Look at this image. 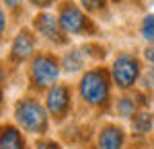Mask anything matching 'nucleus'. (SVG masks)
Segmentation results:
<instances>
[{
  "mask_svg": "<svg viewBox=\"0 0 154 149\" xmlns=\"http://www.w3.org/2000/svg\"><path fill=\"white\" fill-rule=\"evenodd\" d=\"M14 116L17 123L23 127L27 133H45L48 129V112L41 104L33 98H23L14 106Z\"/></svg>",
  "mask_w": 154,
  "mask_h": 149,
  "instance_id": "nucleus-1",
  "label": "nucleus"
},
{
  "mask_svg": "<svg viewBox=\"0 0 154 149\" xmlns=\"http://www.w3.org/2000/svg\"><path fill=\"white\" fill-rule=\"evenodd\" d=\"M80 96L86 104H105L109 98V78L103 69H91L80 80Z\"/></svg>",
  "mask_w": 154,
  "mask_h": 149,
  "instance_id": "nucleus-2",
  "label": "nucleus"
},
{
  "mask_svg": "<svg viewBox=\"0 0 154 149\" xmlns=\"http://www.w3.org/2000/svg\"><path fill=\"white\" fill-rule=\"evenodd\" d=\"M60 76V66L58 59L49 53H39L33 61H31V82L37 88H48L54 86V82Z\"/></svg>",
  "mask_w": 154,
  "mask_h": 149,
  "instance_id": "nucleus-3",
  "label": "nucleus"
},
{
  "mask_svg": "<svg viewBox=\"0 0 154 149\" xmlns=\"http://www.w3.org/2000/svg\"><path fill=\"white\" fill-rule=\"evenodd\" d=\"M111 76L115 86H119L121 90H128L131 88L138 78H140V61L134 57L131 53H121L115 61H113V68H111Z\"/></svg>",
  "mask_w": 154,
  "mask_h": 149,
  "instance_id": "nucleus-4",
  "label": "nucleus"
},
{
  "mask_svg": "<svg viewBox=\"0 0 154 149\" xmlns=\"http://www.w3.org/2000/svg\"><path fill=\"white\" fill-rule=\"evenodd\" d=\"M58 19H60V23H62V27H64L66 33L78 35V33H84V31L88 29V19H86L84 12L80 10L76 4H72V2L62 4Z\"/></svg>",
  "mask_w": 154,
  "mask_h": 149,
  "instance_id": "nucleus-5",
  "label": "nucleus"
},
{
  "mask_svg": "<svg viewBox=\"0 0 154 149\" xmlns=\"http://www.w3.org/2000/svg\"><path fill=\"white\" fill-rule=\"evenodd\" d=\"M33 27H35V31L41 35V37H45L51 43L62 45V43L66 41V37H64V27L60 23V19H56L54 14H48V12L37 14L35 21H33Z\"/></svg>",
  "mask_w": 154,
  "mask_h": 149,
  "instance_id": "nucleus-6",
  "label": "nucleus"
},
{
  "mask_svg": "<svg viewBox=\"0 0 154 149\" xmlns=\"http://www.w3.org/2000/svg\"><path fill=\"white\" fill-rule=\"evenodd\" d=\"M70 108V90L68 86H54L48 92V110L56 118H64Z\"/></svg>",
  "mask_w": 154,
  "mask_h": 149,
  "instance_id": "nucleus-7",
  "label": "nucleus"
},
{
  "mask_svg": "<svg viewBox=\"0 0 154 149\" xmlns=\"http://www.w3.org/2000/svg\"><path fill=\"white\" fill-rule=\"evenodd\" d=\"M33 49H35V37L29 31H21L11 45V57L14 61H23L33 53Z\"/></svg>",
  "mask_w": 154,
  "mask_h": 149,
  "instance_id": "nucleus-8",
  "label": "nucleus"
},
{
  "mask_svg": "<svg viewBox=\"0 0 154 149\" xmlns=\"http://www.w3.org/2000/svg\"><path fill=\"white\" fill-rule=\"evenodd\" d=\"M123 147V131L113 125H107L99 133V149H121Z\"/></svg>",
  "mask_w": 154,
  "mask_h": 149,
  "instance_id": "nucleus-9",
  "label": "nucleus"
},
{
  "mask_svg": "<svg viewBox=\"0 0 154 149\" xmlns=\"http://www.w3.org/2000/svg\"><path fill=\"white\" fill-rule=\"evenodd\" d=\"M0 149H25L23 135L11 125L0 127Z\"/></svg>",
  "mask_w": 154,
  "mask_h": 149,
  "instance_id": "nucleus-10",
  "label": "nucleus"
},
{
  "mask_svg": "<svg viewBox=\"0 0 154 149\" xmlns=\"http://www.w3.org/2000/svg\"><path fill=\"white\" fill-rule=\"evenodd\" d=\"M62 66H64L66 72H78V69H82L84 68V53L80 49L68 51L64 55V59H62Z\"/></svg>",
  "mask_w": 154,
  "mask_h": 149,
  "instance_id": "nucleus-11",
  "label": "nucleus"
},
{
  "mask_svg": "<svg viewBox=\"0 0 154 149\" xmlns=\"http://www.w3.org/2000/svg\"><path fill=\"white\" fill-rule=\"evenodd\" d=\"M152 125H154V116L150 115V112H138V115L131 118V129H134V133H138V135L150 133Z\"/></svg>",
  "mask_w": 154,
  "mask_h": 149,
  "instance_id": "nucleus-12",
  "label": "nucleus"
},
{
  "mask_svg": "<svg viewBox=\"0 0 154 149\" xmlns=\"http://www.w3.org/2000/svg\"><path fill=\"white\" fill-rule=\"evenodd\" d=\"M115 108H117V115L121 118H134L136 116V102L131 98H119Z\"/></svg>",
  "mask_w": 154,
  "mask_h": 149,
  "instance_id": "nucleus-13",
  "label": "nucleus"
},
{
  "mask_svg": "<svg viewBox=\"0 0 154 149\" xmlns=\"http://www.w3.org/2000/svg\"><path fill=\"white\" fill-rule=\"evenodd\" d=\"M142 37L148 43H154V14H146L142 21Z\"/></svg>",
  "mask_w": 154,
  "mask_h": 149,
  "instance_id": "nucleus-14",
  "label": "nucleus"
},
{
  "mask_svg": "<svg viewBox=\"0 0 154 149\" xmlns=\"http://www.w3.org/2000/svg\"><path fill=\"white\" fill-rule=\"evenodd\" d=\"M142 84L144 88H154V66H150L146 69V74L142 76Z\"/></svg>",
  "mask_w": 154,
  "mask_h": 149,
  "instance_id": "nucleus-15",
  "label": "nucleus"
},
{
  "mask_svg": "<svg viewBox=\"0 0 154 149\" xmlns=\"http://www.w3.org/2000/svg\"><path fill=\"white\" fill-rule=\"evenodd\" d=\"M80 2L86 10H99L103 6V0H80Z\"/></svg>",
  "mask_w": 154,
  "mask_h": 149,
  "instance_id": "nucleus-16",
  "label": "nucleus"
},
{
  "mask_svg": "<svg viewBox=\"0 0 154 149\" xmlns=\"http://www.w3.org/2000/svg\"><path fill=\"white\" fill-rule=\"evenodd\" d=\"M35 149H60V145H58V143H54V141L43 139V141H37Z\"/></svg>",
  "mask_w": 154,
  "mask_h": 149,
  "instance_id": "nucleus-17",
  "label": "nucleus"
},
{
  "mask_svg": "<svg viewBox=\"0 0 154 149\" xmlns=\"http://www.w3.org/2000/svg\"><path fill=\"white\" fill-rule=\"evenodd\" d=\"M144 57L154 66V47H146V49H144Z\"/></svg>",
  "mask_w": 154,
  "mask_h": 149,
  "instance_id": "nucleus-18",
  "label": "nucleus"
},
{
  "mask_svg": "<svg viewBox=\"0 0 154 149\" xmlns=\"http://www.w3.org/2000/svg\"><path fill=\"white\" fill-rule=\"evenodd\" d=\"M2 2H4L8 8H12V10H14V8H19V6H21V2H23V0H2Z\"/></svg>",
  "mask_w": 154,
  "mask_h": 149,
  "instance_id": "nucleus-19",
  "label": "nucleus"
},
{
  "mask_svg": "<svg viewBox=\"0 0 154 149\" xmlns=\"http://www.w3.org/2000/svg\"><path fill=\"white\" fill-rule=\"evenodd\" d=\"M4 27H6V16H4V10L0 6V35L4 33Z\"/></svg>",
  "mask_w": 154,
  "mask_h": 149,
  "instance_id": "nucleus-20",
  "label": "nucleus"
},
{
  "mask_svg": "<svg viewBox=\"0 0 154 149\" xmlns=\"http://www.w3.org/2000/svg\"><path fill=\"white\" fill-rule=\"evenodd\" d=\"M35 6H48V4H51V0H31Z\"/></svg>",
  "mask_w": 154,
  "mask_h": 149,
  "instance_id": "nucleus-21",
  "label": "nucleus"
},
{
  "mask_svg": "<svg viewBox=\"0 0 154 149\" xmlns=\"http://www.w3.org/2000/svg\"><path fill=\"white\" fill-rule=\"evenodd\" d=\"M2 76H4V74H2V68H0V80H2Z\"/></svg>",
  "mask_w": 154,
  "mask_h": 149,
  "instance_id": "nucleus-22",
  "label": "nucleus"
},
{
  "mask_svg": "<svg viewBox=\"0 0 154 149\" xmlns=\"http://www.w3.org/2000/svg\"><path fill=\"white\" fill-rule=\"evenodd\" d=\"M0 104H2V94H0Z\"/></svg>",
  "mask_w": 154,
  "mask_h": 149,
  "instance_id": "nucleus-23",
  "label": "nucleus"
}]
</instances>
